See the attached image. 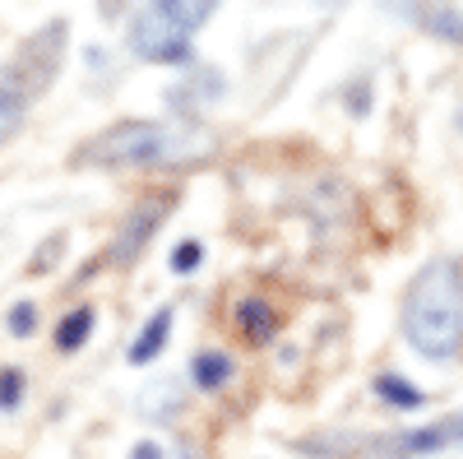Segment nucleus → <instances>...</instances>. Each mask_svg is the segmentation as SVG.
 Returning a JSON list of instances; mask_svg holds the SVG:
<instances>
[{
	"instance_id": "obj_1",
	"label": "nucleus",
	"mask_w": 463,
	"mask_h": 459,
	"mask_svg": "<svg viewBox=\"0 0 463 459\" xmlns=\"http://www.w3.org/2000/svg\"><path fill=\"white\" fill-rule=\"evenodd\" d=\"M213 153V130L200 121H116L80 148L93 167H176Z\"/></svg>"
},
{
	"instance_id": "obj_2",
	"label": "nucleus",
	"mask_w": 463,
	"mask_h": 459,
	"mask_svg": "<svg viewBox=\"0 0 463 459\" xmlns=\"http://www.w3.org/2000/svg\"><path fill=\"white\" fill-rule=\"evenodd\" d=\"M403 334L421 358H454L463 349V274L458 264H427L403 292Z\"/></svg>"
},
{
	"instance_id": "obj_3",
	"label": "nucleus",
	"mask_w": 463,
	"mask_h": 459,
	"mask_svg": "<svg viewBox=\"0 0 463 459\" xmlns=\"http://www.w3.org/2000/svg\"><path fill=\"white\" fill-rule=\"evenodd\" d=\"M213 19L209 0H153L130 19V52L153 65L190 61V33Z\"/></svg>"
},
{
	"instance_id": "obj_4",
	"label": "nucleus",
	"mask_w": 463,
	"mask_h": 459,
	"mask_svg": "<svg viewBox=\"0 0 463 459\" xmlns=\"http://www.w3.org/2000/svg\"><path fill=\"white\" fill-rule=\"evenodd\" d=\"M61 52H65V24H61V19H52V24H43V28H37V33L28 37V43L10 56V65H5V80H0V84L19 89L24 98L47 93V84L56 80Z\"/></svg>"
},
{
	"instance_id": "obj_5",
	"label": "nucleus",
	"mask_w": 463,
	"mask_h": 459,
	"mask_svg": "<svg viewBox=\"0 0 463 459\" xmlns=\"http://www.w3.org/2000/svg\"><path fill=\"white\" fill-rule=\"evenodd\" d=\"M463 445V417L449 413L440 423H427V427H412V432H390V436H366L371 450L390 454V459H408V454H431L440 445Z\"/></svg>"
},
{
	"instance_id": "obj_6",
	"label": "nucleus",
	"mask_w": 463,
	"mask_h": 459,
	"mask_svg": "<svg viewBox=\"0 0 463 459\" xmlns=\"http://www.w3.org/2000/svg\"><path fill=\"white\" fill-rule=\"evenodd\" d=\"M167 209H172V196L144 200L139 209H130L126 223H121V233H116V242H111V251H107V260H111V264H130V260L148 246V237L158 233V223L167 218Z\"/></svg>"
},
{
	"instance_id": "obj_7",
	"label": "nucleus",
	"mask_w": 463,
	"mask_h": 459,
	"mask_svg": "<svg viewBox=\"0 0 463 459\" xmlns=\"http://www.w3.org/2000/svg\"><path fill=\"white\" fill-rule=\"evenodd\" d=\"M232 320H237V334L246 343H269L279 334V311L264 297H241L237 311H232Z\"/></svg>"
},
{
	"instance_id": "obj_8",
	"label": "nucleus",
	"mask_w": 463,
	"mask_h": 459,
	"mask_svg": "<svg viewBox=\"0 0 463 459\" xmlns=\"http://www.w3.org/2000/svg\"><path fill=\"white\" fill-rule=\"evenodd\" d=\"M167 334H172V306H163V311H153L148 320H144V330L135 334V343H130V362L135 367H144V362H153L163 349H167Z\"/></svg>"
},
{
	"instance_id": "obj_9",
	"label": "nucleus",
	"mask_w": 463,
	"mask_h": 459,
	"mask_svg": "<svg viewBox=\"0 0 463 459\" xmlns=\"http://www.w3.org/2000/svg\"><path fill=\"white\" fill-rule=\"evenodd\" d=\"M181 404H185V395H181L176 380H153V386L139 395V413L153 417V423H167V417H172Z\"/></svg>"
},
{
	"instance_id": "obj_10",
	"label": "nucleus",
	"mask_w": 463,
	"mask_h": 459,
	"mask_svg": "<svg viewBox=\"0 0 463 459\" xmlns=\"http://www.w3.org/2000/svg\"><path fill=\"white\" fill-rule=\"evenodd\" d=\"M190 376H195L200 390H222L232 380V358L222 349H204V353L190 358Z\"/></svg>"
},
{
	"instance_id": "obj_11",
	"label": "nucleus",
	"mask_w": 463,
	"mask_h": 459,
	"mask_svg": "<svg viewBox=\"0 0 463 459\" xmlns=\"http://www.w3.org/2000/svg\"><path fill=\"white\" fill-rule=\"evenodd\" d=\"M93 306H74V311L56 325V349L61 353H74V349H84V339L93 334Z\"/></svg>"
},
{
	"instance_id": "obj_12",
	"label": "nucleus",
	"mask_w": 463,
	"mask_h": 459,
	"mask_svg": "<svg viewBox=\"0 0 463 459\" xmlns=\"http://www.w3.org/2000/svg\"><path fill=\"white\" fill-rule=\"evenodd\" d=\"M412 19L427 28V33H436V37H445V43H463V14L454 10V5H436V10H412Z\"/></svg>"
},
{
	"instance_id": "obj_13",
	"label": "nucleus",
	"mask_w": 463,
	"mask_h": 459,
	"mask_svg": "<svg viewBox=\"0 0 463 459\" xmlns=\"http://www.w3.org/2000/svg\"><path fill=\"white\" fill-rule=\"evenodd\" d=\"M375 395L384 404H394V408H421V404H427V395H421L417 386H408V380L394 376V371H380L375 376Z\"/></svg>"
},
{
	"instance_id": "obj_14",
	"label": "nucleus",
	"mask_w": 463,
	"mask_h": 459,
	"mask_svg": "<svg viewBox=\"0 0 463 459\" xmlns=\"http://www.w3.org/2000/svg\"><path fill=\"white\" fill-rule=\"evenodd\" d=\"M24 111H28V98L19 89H10V84H0V144L24 126Z\"/></svg>"
},
{
	"instance_id": "obj_15",
	"label": "nucleus",
	"mask_w": 463,
	"mask_h": 459,
	"mask_svg": "<svg viewBox=\"0 0 463 459\" xmlns=\"http://www.w3.org/2000/svg\"><path fill=\"white\" fill-rule=\"evenodd\" d=\"M200 260H204V246H200V242H181V246L172 251V274H195Z\"/></svg>"
},
{
	"instance_id": "obj_16",
	"label": "nucleus",
	"mask_w": 463,
	"mask_h": 459,
	"mask_svg": "<svg viewBox=\"0 0 463 459\" xmlns=\"http://www.w3.org/2000/svg\"><path fill=\"white\" fill-rule=\"evenodd\" d=\"M33 330H37V306L33 301H14L10 306V334L14 339H28Z\"/></svg>"
},
{
	"instance_id": "obj_17",
	"label": "nucleus",
	"mask_w": 463,
	"mask_h": 459,
	"mask_svg": "<svg viewBox=\"0 0 463 459\" xmlns=\"http://www.w3.org/2000/svg\"><path fill=\"white\" fill-rule=\"evenodd\" d=\"M19 395H24V371L5 367V371H0V408H14Z\"/></svg>"
},
{
	"instance_id": "obj_18",
	"label": "nucleus",
	"mask_w": 463,
	"mask_h": 459,
	"mask_svg": "<svg viewBox=\"0 0 463 459\" xmlns=\"http://www.w3.org/2000/svg\"><path fill=\"white\" fill-rule=\"evenodd\" d=\"M130 459H163V445H153V441H139L130 450Z\"/></svg>"
},
{
	"instance_id": "obj_19",
	"label": "nucleus",
	"mask_w": 463,
	"mask_h": 459,
	"mask_svg": "<svg viewBox=\"0 0 463 459\" xmlns=\"http://www.w3.org/2000/svg\"><path fill=\"white\" fill-rule=\"evenodd\" d=\"M347 102H353V111H366V84H362V89H353V93H347Z\"/></svg>"
}]
</instances>
